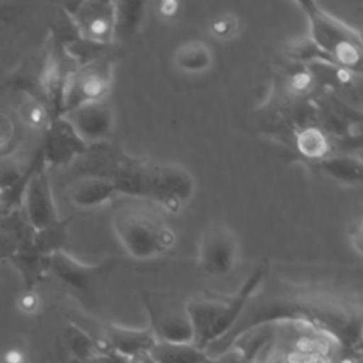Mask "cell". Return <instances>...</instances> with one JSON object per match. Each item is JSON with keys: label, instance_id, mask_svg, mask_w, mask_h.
Here are the masks:
<instances>
[{"label": "cell", "instance_id": "obj_1", "mask_svg": "<svg viewBox=\"0 0 363 363\" xmlns=\"http://www.w3.org/2000/svg\"><path fill=\"white\" fill-rule=\"evenodd\" d=\"M88 176L102 177L115 186L118 194L149 200L167 211L177 213L194 194V177L174 163H157L129 157L96 146Z\"/></svg>", "mask_w": 363, "mask_h": 363}, {"label": "cell", "instance_id": "obj_2", "mask_svg": "<svg viewBox=\"0 0 363 363\" xmlns=\"http://www.w3.org/2000/svg\"><path fill=\"white\" fill-rule=\"evenodd\" d=\"M111 223L123 251L138 261L159 258L176 244L173 228L152 204L142 199L116 206Z\"/></svg>", "mask_w": 363, "mask_h": 363}, {"label": "cell", "instance_id": "obj_3", "mask_svg": "<svg viewBox=\"0 0 363 363\" xmlns=\"http://www.w3.org/2000/svg\"><path fill=\"white\" fill-rule=\"evenodd\" d=\"M265 268H257L233 295L203 294L186 302V311L193 330V345L207 350L224 339L238 323L241 312L255 294L265 275Z\"/></svg>", "mask_w": 363, "mask_h": 363}, {"label": "cell", "instance_id": "obj_4", "mask_svg": "<svg viewBox=\"0 0 363 363\" xmlns=\"http://www.w3.org/2000/svg\"><path fill=\"white\" fill-rule=\"evenodd\" d=\"M309 24L312 44L337 68L359 71L362 64V40L359 33L337 20L316 3H299Z\"/></svg>", "mask_w": 363, "mask_h": 363}, {"label": "cell", "instance_id": "obj_5", "mask_svg": "<svg viewBox=\"0 0 363 363\" xmlns=\"http://www.w3.org/2000/svg\"><path fill=\"white\" fill-rule=\"evenodd\" d=\"M240 258V238L235 230L224 221L207 224L197 244L199 268L210 277L230 275Z\"/></svg>", "mask_w": 363, "mask_h": 363}, {"label": "cell", "instance_id": "obj_6", "mask_svg": "<svg viewBox=\"0 0 363 363\" xmlns=\"http://www.w3.org/2000/svg\"><path fill=\"white\" fill-rule=\"evenodd\" d=\"M143 305L149 316L147 328L157 342L193 343V330L186 302L167 294H145Z\"/></svg>", "mask_w": 363, "mask_h": 363}, {"label": "cell", "instance_id": "obj_7", "mask_svg": "<svg viewBox=\"0 0 363 363\" xmlns=\"http://www.w3.org/2000/svg\"><path fill=\"white\" fill-rule=\"evenodd\" d=\"M113 68L108 60L96 58L75 72L68 86V101L72 108L89 102L105 101L112 86Z\"/></svg>", "mask_w": 363, "mask_h": 363}, {"label": "cell", "instance_id": "obj_8", "mask_svg": "<svg viewBox=\"0 0 363 363\" xmlns=\"http://www.w3.org/2000/svg\"><path fill=\"white\" fill-rule=\"evenodd\" d=\"M113 122V108L106 99L72 108L69 115V126L85 145H102L111 136Z\"/></svg>", "mask_w": 363, "mask_h": 363}, {"label": "cell", "instance_id": "obj_9", "mask_svg": "<svg viewBox=\"0 0 363 363\" xmlns=\"http://www.w3.org/2000/svg\"><path fill=\"white\" fill-rule=\"evenodd\" d=\"M77 24L91 44L108 45L116 37V9L113 1H85L78 4Z\"/></svg>", "mask_w": 363, "mask_h": 363}, {"label": "cell", "instance_id": "obj_10", "mask_svg": "<svg viewBox=\"0 0 363 363\" xmlns=\"http://www.w3.org/2000/svg\"><path fill=\"white\" fill-rule=\"evenodd\" d=\"M96 339L105 347L123 357L125 360H130L147 352L157 342L147 326L142 329H133L118 325L105 326L102 335Z\"/></svg>", "mask_w": 363, "mask_h": 363}, {"label": "cell", "instance_id": "obj_11", "mask_svg": "<svg viewBox=\"0 0 363 363\" xmlns=\"http://www.w3.org/2000/svg\"><path fill=\"white\" fill-rule=\"evenodd\" d=\"M128 363H216V359L193 343L156 342L147 352Z\"/></svg>", "mask_w": 363, "mask_h": 363}, {"label": "cell", "instance_id": "obj_12", "mask_svg": "<svg viewBox=\"0 0 363 363\" xmlns=\"http://www.w3.org/2000/svg\"><path fill=\"white\" fill-rule=\"evenodd\" d=\"M213 62V50L201 40H186L173 52V65L184 74H203L211 68Z\"/></svg>", "mask_w": 363, "mask_h": 363}, {"label": "cell", "instance_id": "obj_13", "mask_svg": "<svg viewBox=\"0 0 363 363\" xmlns=\"http://www.w3.org/2000/svg\"><path fill=\"white\" fill-rule=\"evenodd\" d=\"M118 191L112 182L88 176L74 190V201L81 207H95L115 199Z\"/></svg>", "mask_w": 363, "mask_h": 363}, {"label": "cell", "instance_id": "obj_14", "mask_svg": "<svg viewBox=\"0 0 363 363\" xmlns=\"http://www.w3.org/2000/svg\"><path fill=\"white\" fill-rule=\"evenodd\" d=\"M64 337H65V345L68 347V352L74 359V362H82L105 350H109L98 339L92 337L88 332H85L77 325H68L65 329Z\"/></svg>", "mask_w": 363, "mask_h": 363}, {"label": "cell", "instance_id": "obj_15", "mask_svg": "<svg viewBox=\"0 0 363 363\" xmlns=\"http://www.w3.org/2000/svg\"><path fill=\"white\" fill-rule=\"evenodd\" d=\"M296 146L301 153L309 159L323 160L329 156V139L315 126H308L296 135Z\"/></svg>", "mask_w": 363, "mask_h": 363}, {"label": "cell", "instance_id": "obj_16", "mask_svg": "<svg viewBox=\"0 0 363 363\" xmlns=\"http://www.w3.org/2000/svg\"><path fill=\"white\" fill-rule=\"evenodd\" d=\"M320 167L329 176L340 182H359L362 177V163L350 156H328L320 160Z\"/></svg>", "mask_w": 363, "mask_h": 363}, {"label": "cell", "instance_id": "obj_17", "mask_svg": "<svg viewBox=\"0 0 363 363\" xmlns=\"http://www.w3.org/2000/svg\"><path fill=\"white\" fill-rule=\"evenodd\" d=\"M240 18L233 11H223L213 16L208 21V33L220 41H228L240 33Z\"/></svg>", "mask_w": 363, "mask_h": 363}, {"label": "cell", "instance_id": "obj_18", "mask_svg": "<svg viewBox=\"0 0 363 363\" xmlns=\"http://www.w3.org/2000/svg\"><path fill=\"white\" fill-rule=\"evenodd\" d=\"M143 3H115L116 9V35H122L123 31L133 33L143 16Z\"/></svg>", "mask_w": 363, "mask_h": 363}, {"label": "cell", "instance_id": "obj_19", "mask_svg": "<svg viewBox=\"0 0 363 363\" xmlns=\"http://www.w3.org/2000/svg\"><path fill=\"white\" fill-rule=\"evenodd\" d=\"M156 11L157 16L164 20V21H173L174 18L179 17L180 11H182V4L179 1L174 0H164V1H159L156 4Z\"/></svg>", "mask_w": 363, "mask_h": 363}, {"label": "cell", "instance_id": "obj_20", "mask_svg": "<svg viewBox=\"0 0 363 363\" xmlns=\"http://www.w3.org/2000/svg\"><path fill=\"white\" fill-rule=\"evenodd\" d=\"M27 122L34 126V128H41L44 126L45 121H47V112L44 109V106L38 105V104H34L31 105L28 109H27Z\"/></svg>", "mask_w": 363, "mask_h": 363}, {"label": "cell", "instance_id": "obj_21", "mask_svg": "<svg viewBox=\"0 0 363 363\" xmlns=\"http://www.w3.org/2000/svg\"><path fill=\"white\" fill-rule=\"evenodd\" d=\"M72 363H128V360H125L123 357L118 356L111 350H105L91 359H86L82 362H72Z\"/></svg>", "mask_w": 363, "mask_h": 363}, {"label": "cell", "instance_id": "obj_22", "mask_svg": "<svg viewBox=\"0 0 363 363\" xmlns=\"http://www.w3.org/2000/svg\"><path fill=\"white\" fill-rule=\"evenodd\" d=\"M18 306L21 311L31 313L38 308V296L34 292H26L21 295L20 301H18Z\"/></svg>", "mask_w": 363, "mask_h": 363}, {"label": "cell", "instance_id": "obj_23", "mask_svg": "<svg viewBox=\"0 0 363 363\" xmlns=\"http://www.w3.org/2000/svg\"><path fill=\"white\" fill-rule=\"evenodd\" d=\"M3 363H27V356L21 349L10 347L3 354Z\"/></svg>", "mask_w": 363, "mask_h": 363}]
</instances>
